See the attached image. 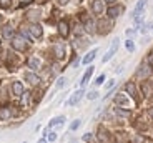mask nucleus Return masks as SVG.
Masks as SVG:
<instances>
[{
	"label": "nucleus",
	"instance_id": "nucleus-4",
	"mask_svg": "<svg viewBox=\"0 0 153 143\" xmlns=\"http://www.w3.org/2000/svg\"><path fill=\"white\" fill-rule=\"evenodd\" d=\"M118 43H120V40H118V39H115V40H113V43H111V47L108 48L107 55L103 57V62H105V63H107L108 60H110V58L115 55V52H117V48H118Z\"/></svg>",
	"mask_w": 153,
	"mask_h": 143
},
{
	"label": "nucleus",
	"instance_id": "nucleus-32",
	"mask_svg": "<svg viewBox=\"0 0 153 143\" xmlns=\"http://www.w3.org/2000/svg\"><path fill=\"white\" fill-rule=\"evenodd\" d=\"M103 80H105V75H100V77L97 78V82H95V85H102V83H103Z\"/></svg>",
	"mask_w": 153,
	"mask_h": 143
},
{
	"label": "nucleus",
	"instance_id": "nucleus-35",
	"mask_svg": "<svg viewBox=\"0 0 153 143\" xmlns=\"http://www.w3.org/2000/svg\"><path fill=\"white\" fill-rule=\"evenodd\" d=\"M83 140H85V142H88V140H90V133H87V135H83Z\"/></svg>",
	"mask_w": 153,
	"mask_h": 143
},
{
	"label": "nucleus",
	"instance_id": "nucleus-37",
	"mask_svg": "<svg viewBox=\"0 0 153 143\" xmlns=\"http://www.w3.org/2000/svg\"><path fill=\"white\" fill-rule=\"evenodd\" d=\"M105 2H108V4H113V2H117V0H105Z\"/></svg>",
	"mask_w": 153,
	"mask_h": 143
},
{
	"label": "nucleus",
	"instance_id": "nucleus-7",
	"mask_svg": "<svg viewBox=\"0 0 153 143\" xmlns=\"http://www.w3.org/2000/svg\"><path fill=\"white\" fill-rule=\"evenodd\" d=\"M123 12V7H120V5H111L110 8H108V17H110V19H115V17H118L120 13H122Z\"/></svg>",
	"mask_w": 153,
	"mask_h": 143
},
{
	"label": "nucleus",
	"instance_id": "nucleus-29",
	"mask_svg": "<svg viewBox=\"0 0 153 143\" xmlns=\"http://www.w3.org/2000/svg\"><path fill=\"white\" fill-rule=\"evenodd\" d=\"M78 127H80V120H75L72 125H70V130H76Z\"/></svg>",
	"mask_w": 153,
	"mask_h": 143
},
{
	"label": "nucleus",
	"instance_id": "nucleus-23",
	"mask_svg": "<svg viewBox=\"0 0 153 143\" xmlns=\"http://www.w3.org/2000/svg\"><path fill=\"white\" fill-rule=\"evenodd\" d=\"M142 90H143V93H145V95H152V85H150V83H143Z\"/></svg>",
	"mask_w": 153,
	"mask_h": 143
},
{
	"label": "nucleus",
	"instance_id": "nucleus-1",
	"mask_svg": "<svg viewBox=\"0 0 153 143\" xmlns=\"http://www.w3.org/2000/svg\"><path fill=\"white\" fill-rule=\"evenodd\" d=\"M12 47H13L15 50H19V52H25L27 47H28V43L23 37H13V39H12Z\"/></svg>",
	"mask_w": 153,
	"mask_h": 143
},
{
	"label": "nucleus",
	"instance_id": "nucleus-20",
	"mask_svg": "<svg viewBox=\"0 0 153 143\" xmlns=\"http://www.w3.org/2000/svg\"><path fill=\"white\" fill-rule=\"evenodd\" d=\"M28 67L32 70H38L40 68V60L38 58H28Z\"/></svg>",
	"mask_w": 153,
	"mask_h": 143
},
{
	"label": "nucleus",
	"instance_id": "nucleus-13",
	"mask_svg": "<svg viewBox=\"0 0 153 143\" xmlns=\"http://www.w3.org/2000/svg\"><path fill=\"white\" fill-rule=\"evenodd\" d=\"M2 35H4L5 39H13V37H15V32H13L12 25H5V27L2 28Z\"/></svg>",
	"mask_w": 153,
	"mask_h": 143
},
{
	"label": "nucleus",
	"instance_id": "nucleus-14",
	"mask_svg": "<svg viewBox=\"0 0 153 143\" xmlns=\"http://www.w3.org/2000/svg\"><path fill=\"white\" fill-rule=\"evenodd\" d=\"M12 92H13V95H17V97L23 95V85L20 83V82H13V85H12Z\"/></svg>",
	"mask_w": 153,
	"mask_h": 143
},
{
	"label": "nucleus",
	"instance_id": "nucleus-17",
	"mask_svg": "<svg viewBox=\"0 0 153 143\" xmlns=\"http://www.w3.org/2000/svg\"><path fill=\"white\" fill-rule=\"evenodd\" d=\"M125 90L128 92V95H131V97L137 98V87H135L133 82H128V83L125 85Z\"/></svg>",
	"mask_w": 153,
	"mask_h": 143
},
{
	"label": "nucleus",
	"instance_id": "nucleus-38",
	"mask_svg": "<svg viewBox=\"0 0 153 143\" xmlns=\"http://www.w3.org/2000/svg\"><path fill=\"white\" fill-rule=\"evenodd\" d=\"M38 143H47V140H45V138H42V140H40Z\"/></svg>",
	"mask_w": 153,
	"mask_h": 143
},
{
	"label": "nucleus",
	"instance_id": "nucleus-5",
	"mask_svg": "<svg viewBox=\"0 0 153 143\" xmlns=\"http://www.w3.org/2000/svg\"><path fill=\"white\" fill-rule=\"evenodd\" d=\"M28 32H30V35H33L35 39H40L43 35V30H42V27L38 25V23H32L30 27H28Z\"/></svg>",
	"mask_w": 153,
	"mask_h": 143
},
{
	"label": "nucleus",
	"instance_id": "nucleus-6",
	"mask_svg": "<svg viewBox=\"0 0 153 143\" xmlns=\"http://www.w3.org/2000/svg\"><path fill=\"white\" fill-rule=\"evenodd\" d=\"M58 33L65 39V37H68L70 33V27H68V22H65V20H62L60 23H58Z\"/></svg>",
	"mask_w": 153,
	"mask_h": 143
},
{
	"label": "nucleus",
	"instance_id": "nucleus-22",
	"mask_svg": "<svg viewBox=\"0 0 153 143\" xmlns=\"http://www.w3.org/2000/svg\"><path fill=\"white\" fill-rule=\"evenodd\" d=\"M115 102H117L118 105H126V103H128V98H126L125 95H120V93H118V95L115 97Z\"/></svg>",
	"mask_w": 153,
	"mask_h": 143
},
{
	"label": "nucleus",
	"instance_id": "nucleus-19",
	"mask_svg": "<svg viewBox=\"0 0 153 143\" xmlns=\"http://www.w3.org/2000/svg\"><path fill=\"white\" fill-rule=\"evenodd\" d=\"M97 53H98V50H97V48H93L92 52H88V53L85 55V58H83V63H85V65H87V63H90V62H92L93 58H95V55H97Z\"/></svg>",
	"mask_w": 153,
	"mask_h": 143
},
{
	"label": "nucleus",
	"instance_id": "nucleus-26",
	"mask_svg": "<svg viewBox=\"0 0 153 143\" xmlns=\"http://www.w3.org/2000/svg\"><path fill=\"white\" fill-rule=\"evenodd\" d=\"M117 113H118L120 116H128V115H130L128 110H122V108H117Z\"/></svg>",
	"mask_w": 153,
	"mask_h": 143
},
{
	"label": "nucleus",
	"instance_id": "nucleus-16",
	"mask_svg": "<svg viewBox=\"0 0 153 143\" xmlns=\"http://www.w3.org/2000/svg\"><path fill=\"white\" fill-rule=\"evenodd\" d=\"M150 72H152V68L148 65H142V68L138 70V78H146L150 75Z\"/></svg>",
	"mask_w": 153,
	"mask_h": 143
},
{
	"label": "nucleus",
	"instance_id": "nucleus-39",
	"mask_svg": "<svg viewBox=\"0 0 153 143\" xmlns=\"http://www.w3.org/2000/svg\"><path fill=\"white\" fill-rule=\"evenodd\" d=\"M150 115H152V118H153V108H152V110H150Z\"/></svg>",
	"mask_w": 153,
	"mask_h": 143
},
{
	"label": "nucleus",
	"instance_id": "nucleus-21",
	"mask_svg": "<svg viewBox=\"0 0 153 143\" xmlns=\"http://www.w3.org/2000/svg\"><path fill=\"white\" fill-rule=\"evenodd\" d=\"M55 55H57V58H60V60L65 57V50H63V47H62V45L55 47Z\"/></svg>",
	"mask_w": 153,
	"mask_h": 143
},
{
	"label": "nucleus",
	"instance_id": "nucleus-25",
	"mask_svg": "<svg viewBox=\"0 0 153 143\" xmlns=\"http://www.w3.org/2000/svg\"><path fill=\"white\" fill-rule=\"evenodd\" d=\"M12 4V0H0V8H8Z\"/></svg>",
	"mask_w": 153,
	"mask_h": 143
},
{
	"label": "nucleus",
	"instance_id": "nucleus-34",
	"mask_svg": "<svg viewBox=\"0 0 153 143\" xmlns=\"http://www.w3.org/2000/svg\"><path fill=\"white\" fill-rule=\"evenodd\" d=\"M115 85V82L113 80H111V82H108V85H107V88H111V87H113Z\"/></svg>",
	"mask_w": 153,
	"mask_h": 143
},
{
	"label": "nucleus",
	"instance_id": "nucleus-10",
	"mask_svg": "<svg viewBox=\"0 0 153 143\" xmlns=\"http://www.w3.org/2000/svg\"><path fill=\"white\" fill-rule=\"evenodd\" d=\"M82 97H83V90H78V92H75V93L72 95V98L68 100V105H70V107L76 105L78 102H80V98H82Z\"/></svg>",
	"mask_w": 153,
	"mask_h": 143
},
{
	"label": "nucleus",
	"instance_id": "nucleus-11",
	"mask_svg": "<svg viewBox=\"0 0 153 143\" xmlns=\"http://www.w3.org/2000/svg\"><path fill=\"white\" fill-rule=\"evenodd\" d=\"M92 10L95 12L97 15H100V13L103 12V2H102V0H93L92 2Z\"/></svg>",
	"mask_w": 153,
	"mask_h": 143
},
{
	"label": "nucleus",
	"instance_id": "nucleus-3",
	"mask_svg": "<svg viewBox=\"0 0 153 143\" xmlns=\"http://www.w3.org/2000/svg\"><path fill=\"white\" fill-rule=\"evenodd\" d=\"M97 28H98V33H102V35L108 33V32H110V28H111L110 20H100V22L97 23Z\"/></svg>",
	"mask_w": 153,
	"mask_h": 143
},
{
	"label": "nucleus",
	"instance_id": "nucleus-12",
	"mask_svg": "<svg viewBox=\"0 0 153 143\" xmlns=\"http://www.w3.org/2000/svg\"><path fill=\"white\" fill-rule=\"evenodd\" d=\"M83 22H85V30L90 32V33H93V32H95V28H97V23L93 22V20L87 19V17H83Z\"/></svg>",
	"mask_w": 153,
	"mask_h": 143
},
{
	"label": "nucleus",
	"instance_id": "nucleus-27",
	"mask_svg": "<svg viewBox=\"0 0 153 143\" xmlns=\"http://www.w3.org/2000/svg\"><path fill=\"white\" fill-rule=\"evenodd\" d=\"M126 48H128V52H133L135 50V45H133V42H131V40H126Z\"/></svg>",
	"mask_w": 153,
	"mask_h": 143
},
{
	"label": "nucleus",
	"instance_id": "nucleus-31",
	"mask_svg": "<svg viewBox=\"0 0 153 143\" xmlns=\"http://www.w3.org/2000/svg\"><path fill=\"white\" fill-rule=\"evenodd\" d=\"M97 97H98V93H97V92H90V93H88V100H95Z\"/></svg>",
	"mask_w": 153,
	"mask_h": 143
},
{
	"label": "nucleus",
	"instance_id": "nucleus-24",
	"mask_svg": "<svg viewBox=\"0 0 153 143\" xmlns=\"http://www.w3.org/2000/svg\"><path fill=\"white\" fill-rule=\"evenodd\" d=\"M63 120H65L63 116H58V118H53V120L50 122V127H55V125H62V123H63Z\"/></svg>",
	"mask_w": 153,
	"mask_h": 143
},
{
	"label": "nucleus",
	"instance_id": "nucleus-30",
	"mask_svg": "<svg viewBox=\"0 0 153 143\" xmlns=\"http://www.w3.org/2000/svg\"><path fill=\"white\" fill-rule=\"evenodd\" d=\"M65 78H58V82H57V88H62V87L65 85Z\"/></svg>",
	"mask_w": 153,
	"mask_h": 143
},
{
	"label": "nucleus",
	"instance_id": "nucleus-8",
	"mask_svg": "<svg viewBox=\"0 0 153 143\" xmlns=\"http://www.w3.org/2000/svg\"><path fill=\"white\" fill-rule=\"evenodd\" d=\"M145 5H146V0H138L137 7H135V12H133V17H135V19L142 17V10L145 8Z\"/></svg>",
	"mask_w": 153,
	"mask_h": 143
},
{
	"label": "nucleus",
	"instance_id": "nucleus-40",
	"mask_svg": "<svg viewBox=\"0 0 153 143\" xmlns=\"http://www.w3.org/2000/svg\"><path fill=\"white\" fill-rule=\"evenodd\" d=\"M0 22H2V15H0Z\"/></svg>",
	"mask_w": 153,
	"mask_h": 143
},
{
	"label": "nucleus",
	"instance_id": "nucleus-9",
	"mask_svg": "<svg viewBox=\"0 0 153 143\" xmlns=\"http://www.w3.org/2000/svg\"><path fill=\"white\" fill-rule=\"evenodd\" d=\"M12 115H13V112H12L10 107H2L0 108V120H8Z\"/></svg>",
	"mask_w": 153,
	"mask_h": 143
},
{
	"label": "nucleus",
	"instance_id": "nucleus-18",
	"mask_svg": "<svg viewBox=\"0 0 153 143\" xmlns=\"http://www.w3.org/2000/svg\"><path fill=\"white\" fill-rule=\"evenodd\" d=\"M92 73H93V67H90V68L85 72V75L82 77V82H80V85H82V87H85V85L88 83V80H90V77H92Z\"/></svg>",
	"mask_w": 153,
	"mask_h": 143
},
{
	"label": "nucleus",
	"instance_id": "nucleus-2",
	"mask_svg": "<svg viewBox=\"0 0 153 143\" xmlns=\"http://www.w3.org/2000/svg\"><path fill=\"white\" fill-rule=\"evenodd\" d=\"M97 136L102 143H111V136L108 133V130L105 127H98V132H97Z\"/></svg>",
	"mask_w": 153,
	"mask_h": 143
},
{
	"label": "nucleus",
	"instance_id": "nucleus-15",
	"mask_svg": "<svg viewBox=\"0 0 153 143\" xmlns=\"http://www.w3.org/2000/svg\"><path fill=\"white\" fill-rule=\"evenodd\" d=\"M25 80H27L30 85H38V83H40V78H38L35 73H30V72L25 73Z\"/></svg>",
	"mask_w": 153,
	"mask_h": 143
},
{
	"label": "nucleus",
	"instance_id": "nucleus-36",
	"mask_svg": "<svg viewBox=\"0 0 153 143\" xmlns=\"http://www.w3.org/2000/svg\"><path fill=\"white\" fill-rule=\"evenodd\" d=\"M58 4H62V5H65V4H68V0H58Z\"/></svg>",
	"mask_w": 153,
	"mask_h": 143
},
{
	"label": "nucleus",
	"instance_id": "nucleus-28",
	"mask_svg": "<svg viewBox=\"0 0 153 143\" xmlns=\"http://www.w3.org/2000/svg\"><path fill=\"white\" fill-rule=\"evenodd\" d=\"M130 143H145V140H143L142 136H135V138H131Z\"/></svg>",
	"mask_w": 153,
	"mask_h": 143
},
{
	"label": "nucleus",
	"instance_id": "nucleus-33",
	"mask_svg": "<svg viewBox=\"0 0 153 143\" xmlns=\"http://www.w3.org/2000/svg\"><path fill=\"white\" fill-rule=\"evenodd\" d=\"M48 140H50V142H55V140H57V133H55V132L48 133Z\"/></svg>",
	"mask_w": 153,
	"mask_h": 143
}]
</instances>
